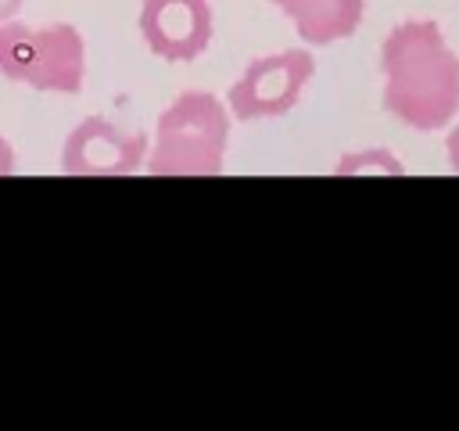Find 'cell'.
I'll use <instances>...</instances> for the list:
<instances>
[{"instance_id":"cell-10","label":"cell","mask_w":459,"mask_h":431,"mask_svg":"<svg viewBox=\"0 0 459 431\" xmlns=\"http://www.w3.org/2000/svg\"><path fill=\"white\" fill-rule=\"evenodd\" d=\"M18 169V162H14V147L0 136V176H11Z\"/></svg>"},{"instance_id":"cell-8","label":"cell","mask_w":459,"mask_h":431,"mask_svg":"<svg viewBox=\"0 0 459 431\" xmlns=\"http://www.w3.org/2000/svg\"><path fill=\"white\" fill-rule=\"evenodd\" d=\"M333 176H405V162L387 147H362L341 154Z\"/></svg>"},{"instance_id":"cell-4","label":"cell","mask_w":459,"mask_h":431,"mask_svg":"<svg viewBox=\"0 0 459 431\" xmlns=\"http://www.w3.org/2000/svg\"><path fill=\"white\" fill-rule=\"evenodd\" d=\"M316 75V57L308 47L294 50H276L262 54L244 65L237 83L226 93L230 115L237 122H255V119H276L298 108L308 79Z\"/></svg>"},{"instance_id":"cell-5","label":"cell","mask_w":459,"mask_h":431,"mask_svg":"<svg viewBox=\"0 0 459 431\" xmlns=\"http://www.w3.org/2000/svg\"><path fill=\"white\" fill-rule=\"evenodd\" d=\"M151 151L147 133L122 129L100 115L82 119L61 147L65 176H133L143 169Z\"/></svg>"},{"instance_id":"cell-11","label":"cell","mask_w":459,"mask_h":431,"mask_svg":"<svg viewBox=\"0 0 459 431\" xmlns=\"http://www.w3.org/2000/svg\"><path fill=\"white\" fill-rule=\"evenodd\" d=\"M22 4H25V0H0V25H4V22H11V18H18Z\"/></svg>"},{"instance_id":"cell-6","label":"cell","mask_w":459,"mask_h":431,"mask_svg":"<svg viewBox=\"0 0 459 431\" xmlns=\"http://www.w3.org/2000/svg\"><path fill=\"white\" fill-rule=\"evenodd\" d=\"M215 14L208 0H143L140 36L161 61H194L208 50Z\"/></svg>"},{"instance_id":"cell-9","label":"cell","mask_w":459,"mask_h":431,"mask_svg":"<svg viewBox=\"0 0 459 431\" xmlns=\"http://www.w3.org/2000/svg\"><path fill=\"white\" fill-rule=\"evenodd\" d=\"M445 154H448V169L452 172H459V122L448 129V136H445Z\"/></svg>"},{"instance_id":"cell-3","label":"cell","mask_w":459,"mask_h":431,"mask_svg":"<svg viewBox=\"0 0 459 431\" xmlns=\"http://www.w3.org/2000/svg\"><path fill=\"white\" fill-rule=\"evenodd\" d=\"M0 75L43 93H79L86 83V43L68 22L0 25Z\"/></svg>"},{"instance_id":"cell-1","label":"cell","mask_w":459,"mask_h":431,"mask_svg":"<svg viewBox=\"0 0 459 431\" xmlns=\"http://www.w3.org/2000/svg\"><path fill=\"white\" fill-rule=\"evenodd\" d=\"M384 108L416 133L448 129L459 115V54L434 18H402L380 43Z\"/></svg>"},{"instance_id":"cell-2","label":"cell","mask_w":459,"mask_h":431,"mask_svg":"<svg viewBox=\"0 0 459 431\" xmlns=\"http://www.w3.org/2000/svg\"><path fill=\"white\" fill-rule=\"evenodd\" d=\"M226 151L230 104L208 90H186L158 115L143 169L151 176H219Z\"/></svg>"},{"instance_id":"cell-7","label":"cell","mask_w":459,"mask_h":431,"mask_svg":"<svg viewBox=\"0 0 459 431\" xmlns=\"http://www.w3.org/2000/svg\"><path fill=\"white\" fill-rule=\"evenodd\" d=\"M280 14L294 25L305 47H330L348 40L366 14V0H273Z\"/></svg>"}]
</instances>
